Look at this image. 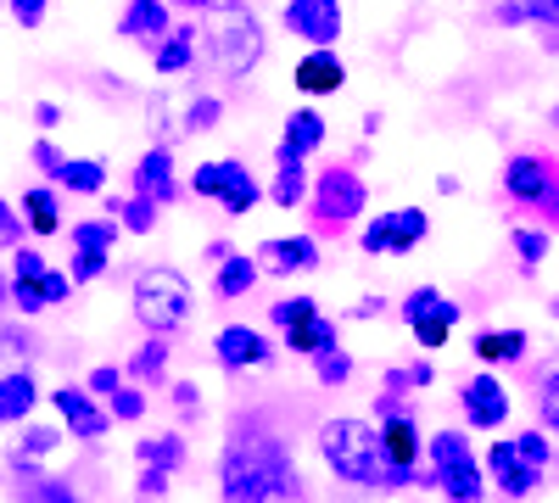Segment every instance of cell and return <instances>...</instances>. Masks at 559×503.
Masks as SVG:
<instances>
[{
  "instance_id": "cell-1",
  "label": "cell",
  "mask_w": 559,
  "mask_h": 503,
  "mask_svg": "<svg viewBox=\"0 0 559 503\" xmlns=\"http://www.w3.org/2000/svg\"><path fill=\"white\" fill-rule=\"evenodd\" d=\"M218 492H224V503H274V498L297 492L292 447L269 420L247 415L229 426L224 453H218Z\"/></svg>"
},
{
  "instance_id": "cell-2",
  "label": "cell",
  "mask_w": 559,
  "mask_h": 503,
  "mask_svg": "<svg viewBox=\"0 0 559 503\" xmlns=\"http://www.w3.org/2000/svg\"><path fill=\"white\" fill-rule=\"evenodd\" d=\"M319 459L336 481L364 487V492H397L392 487V459H386V442L376 420H358V415H336L319 426Z\"/></svg>"
},
{
  "instance_id": "cell-3",
  "label": "cell",
  "mask_w": 559,
  "mask_h": 503,
  "mask_svg": "<svg viewBox=\"0 0 559 503\" xmlns=\"http://www.w3.org/2000/svg\"><path fill=\"white\" fill-rule=\"evenodd\" d=\"M197 51L213 73L247 79L269 51V34H263V23L247 0H218V7L202 12V23H197Z\"/></svg>"
},
{
  "instance_id": "cell-4",
  "label": "cell",
  "mask_w": 559,
  "mask_h": 503,
  "mask_svg": "<svg viewBox=\"0 0 559 503\" xmlns=\"http://www.w3.org/2000/svg\"><path fill=\"white\" fill-rule=\"evenodd\" d=\"M129 308H134V325L146 336H174L191 325V308H197V291L179 268L157 263V268H140L134 274V291H129Z\"/></svg>"
},
{
  "instance_id": "cell-5",
  "label": "cell",
  "mask_w": 559,
  "mask_h": 503,
  "mask_svg": "<svg viewBox=\"0 0 559 503\" xmlns=\"http://www.w3.org/2000/svg\"><path fill=\"white\" fill-rule=\"evenodd\" d=\"M426 487H437L448 503H481L487 498V465H481V453L471 447V436L464 431H431L426 442Z\"/></svg>"
},
{
  "instance_id": "cell-6",
  "label": "cell",
  "mask_w": 559,
  "mask_h": 503,
  "mask_svg": "<svg viewBox=\"0 0 559 503\" xmlns=\"http://www.w3.org/2000/svg\"><path fill=\"white\" fill-rule=\"evenodd\" d=\"M191 191L207 196V202H218L229 218H247L258 202H269V191L258 185V173L241 157H207V163H197Z\"/></svg>"
},
{
  "instance_id": "cell-7",
  "label": "cell",
  "mask_w": 559,
  "mask_h": 503,
  "mask_svg": "<svg viewBox=\"0 0 559 503\" xmlns=\"http://www.w3.org/2000/svg\"><path fill=\"white\" fill-rule=\"evenodd\" d=\"M68 297H73V274L68 268H51V263L39 258V247H17L12 252V308L23 319L57 308Z\"/></svg>"
},
{
  "instance_id": "cell-8",
  "label": "cell",
  "mask_w": 559,
  "mask_h": 503,
  "mask_svg": "<svg viewBox=\"0 0 559 503\" xmlns=\"http://www.w3.org/2000/svg\"><path fill=\"white\" fill-rule=\"evenodd\" d=\"M364 207H369V185H364V173L353 163H331L308 191V213H313V224H324V230H347Z\"/></svg>"
},
{
  "instance_id": "cell-9",
  "label": "cell",
  "mask_w": 559,
  "mask_h": 503,
  "mask_svg": "<svg viewBox=\"0 0 559 503\" xmlns=\"http://www.w3.org/2000/svg\"><path fill=\"white\" fill-rule=\"evenodd\" d=\"M376 420H381V442H386V459H392V487H414L419 481V420L403 403V392L376 397Z\"/></svg>"
},
{
  "instance_id": "cell-10",
  "label": "cell",
  "mask_w": 559,
  "mask_h": 503,
  "mask_svg": "<svg viewBox=\"0 0 559 503\" xmlns=\"http://www.w3.org/2000/svg\"><path fill=\"white\" fill-rule=\"evenodd\" d=\"M269 325L286 336V347L302 352V358H313V352H324V347H336V342H342L336 319L324 313L313 297H280V302L269 308Z\"/></svg>"
},
{
  "instance_id": "cell-11",
  "label": "cell",
  "mask_w": 559,
  "mask_h": 503,
  "mask_svg": "<svg viewBox=\"0 0 559 503\" xmlns=\"http://www.w3.org/2000/svg\"><path fill=\"white\" fill-rule=\"evenodd\" d=\"M431 241V213L426 207H386L358 230V247L369 258H408L414 247Z\"/></svg>"
},
{
  "instance_id": "cell-12",
  "label": "cell",
  "mask_w": 559,
  "mask_h": 503,
  "mask_svg": "<svg viewBox=\"0 0 559 503\" xmlns=\"http://www.w3.org/2000/svg\"><path fill=\"white\" fill-rule=\"evenodd\" d=\"M459 319H464V308H459L448 291H437V286H414V291L403 297V325H408V336L426 347V352H437V347L453 342Z\"/></svg>"
},
{
  "instance_id": "cell-13",
  "label": "cell",
  "mask_w": 559,
  "mask_h": 503,
  "mask_svg": "<svg viewBox=\"0 0 559 503\" xmlns=\"http://www.w3.org/2000/svg\"><path fill=\"white\" fill-rule=\"evenodd\" d=\"M118 236H123V224H118L112 213H107V218H79V224H68V247H73L68 274H73V286H90V280H102V274L112 268Z\"/></svg>"
},
{
  "instance_id": "cell-14",
  "label": "cell",
  "mask_w": 559,
  "mask_h": 503,
  "mask_svg": "<svg viewBox=\"0 0 559 503\" xmlns=\"http://www.w3.org/2000/svg\"><path fill=\"white\" fill-rule=\"evenodd\" d=\"M51 408L62 415V431L68 436H79V442H102L118 420L107 415V403L90 392V386H57L51 392Z\"/></svg>"
},
{
  "instance_id": "cell-15",
  "label": "cell",
  "mask_w": 559,
  "mask_h": 503,
  "mask_svg": "<svg viewBox=\"0 0 559 503\" xmlns=\"http://www.w3.org/2000/svg\"><path fill=\"white\" fill-rule=\"evenodd\" d=\"M168 118V134H207L224 118V101L207 96V89H185V96H163L152 101V123Z\"/></svg>"
},
{
  "instance_id": "cell-16",
  "label": "cell",
  "mask_w": 559,
  "mask_h": 503,
  "mask_svg": "<svg viewBox=\"0 0 559 503\" xmlns=\"http://www.w3.org/2000/svg\"><path fill=\"white\" fill-rule=\"evenodd\" d=\"M459 403H464V420H471L476 431H503V420L515 415V403H509L503 381L487 370V363H481V375H471V381H464Z\"/></svg>"
},
{
  "instance_id": "cell-17",
  "label": "cell",
  "mask_w": 559,
  "mask_h": 503,
  "mask_svg": "<svg viewBox=\"0 0 559 503\" xmlns=\"http://www.w3.org/2000/svg\"><path fill=\"white\" fill-rule=\"evenodd\" d=\"M280 23L302 45H336L342 39V0H286Z\"/></svg>"
},
{
  "instance_id": "cell-18",
  "label": "cell",
  "mask_w": 559,
  "mask_h": 503,
  "mask_svg": "<svg viewBox=\"0 0 559 503\" xmlns=\"http://www.w3.org/2000/svg\"><path fill=\"white\" fill-rule=\"evenodd\" d=\"M481 465H487V481H492V487H498L503 498H532V492H537V481H543V470L521 459L515 436L492 442V447L481 453Z\"/></svg>"
},
{
  "instance_id": "cell-19",
  "label": "cell",
  "mask_w": 559,
  "mask_h": 503,
  "mask_svg": "<svg viewBox=\"0 0 559 503\" xmlns=\"http://www.w3.org/2000/svg\"><path fill=\"white\" fill-rule=\"evenodd\" d=\"M269 358H274V347H269V336L252 331V325H224V331L213 336V363H218V370H229V375L263 370Z\"/></svg>"
},
{
  "instance_id": "cell-20",
  "label": "cell",
  "mask_w": 559,
  "mask_h": 503,
  "mask_svg": "<svg viewBox=\"0 0 559 503\" xmlns=\"http://www.w3.org/2000/svg\"><path fill=\"white\" fill-rule=\"evenodd\" d=\"M292 84H297V96H308V101L336 96V89L347 84V68L336 57V45H308V57L292 68Z\"/></svg>"
},
{
  "instance_id": "cell-21",
  "label": "cell",
  "mask_w": 559,
  "mask_h": 503,
  "mask_svg": "<svg viewBox=\"0 0 559 503\" xmlns=\"http://www.w3.org/2000/svg\"><path fill=\"white\" fill-rule=\"evenodd\" d=\"M554 157H543V152H515L503 163V196L509 202H521V207H537L543 202V191H548V179H554Z\"/></svg>"
},
{
  "instance_id": "cell-22",
  "label": "cell",
  "mask_w": 559,
  "mask_h": 503,
  "mask_svg": "<svg viewBox=\"0 0 559 503\" xmlns=\"http://www.w3.org/2000/svg\"><path fill=\"white\" fill-rule=\"evenodd\" d=\"M129 185H134V196H152L157 207L163 202H174L179 196V163H174V152L157 141L152 152H140V163H134V173H129Z\"/></svg>"
},
{
  "instance_id": "cell-23",
  "label": "cell",
  "mask_w": 559,
  "mask_h": 503,
  "mask_svg": "<svg viewBox=\"0 0 559 503\" xmlns=\"http://www.w3.org/2000/svg\"><path fill=\"white\" fill-rule=\"evenodd\" d=\"M324 118L313 112V107H292V118H286V129H280V146H274V163H308L319 146H324Z\"/></svg>"
},
{
  "instance_id": "cell-24",
  "label": "cell",
  "mask_w": 559,
  "mask_h": 503,
  "mask_svg": "<svg viewBox=\"0 0 559 503\" xmlns=\"http://www.w3.org/2000/svg\"><path fill=\"white\" fill-rule=\"evenodd\" d=\"M202 62V51H197V23H174L157 45H152V68H157V79H185Z\"/></svg>"
},
{
  "instance_id": "cell-25",
  "label": "cell",
  "mask_w": 559,
  "mask_h": 503,
  "mask_svg": "<svg viewBox=\"0 0 559 503\" xmlns=\"http://www.w3.org/2000/svg\"><path fill=\"white\" fill-rule=\"evenodd\" d=\"M258 263L274 268V274H286V280H292V274H313L319 268V241L313 236H269Z\"/></svg>"
},
{
  "instance_id": "cell-26",
  "label": "cell",
  "mask_w": 559,
  "mask_h": 503,
  "mask_svg": "<svg viewBox=\"0 0 559 503\" xmlns=\"http://www.w3.org/2000/svg\"><path fill=\"white\" fill-rule=\"evenodd\" d=\"M168 28H174V7H168V0H129L123 17H118V34L134 39V45H146V51Z\"/></svg>"
},
{
  "instance_id": "cell-27",
  "label": "cell",
  "mask_w": 559,
  "mask_h": 503,
  "mask_svg": "<svg viewBox=\"0 0 559 503\" xmlns=\"http://www.w3.org/2000/svg\"><path fill=\"white\" fill-rule=\"evenodd\" d=\"M39 403V381L28 363H12V370H0V426H23Z\"/></svg>"
},
{
  "instance_id": "cell-28",
  "label": "cell",
  "mask_w": 559,
  "mask_h": 503,
  "mask_svg": "<svg viewBox=\"0 0 559 503\" xmlns=\"http://www.w3.org/2000/svg\"><path fill=\"white\" fill-rule=\"evenodd\" d=\"M23 224L28 236H57L62 230V185H51V179H39V185L23 191Z\"/></svg>"
},
{
  "instance_id": "cell-29",
  "label": "cell",
  "mask_w": 559,
  "mask_h": 503,
  "mask_svg": "<svg viewBox=\"0 0 559 503\" xmlns=\"http://www.w3.org/2000/svg\"><path fill=\"white\" fill-rule=\"evenodd\" d=\"M258 274H263V263H258V258H247V252H229V258H218V274H213V297H224V302L247 297V291L258 286Z\"/></svg>"
},
{
  "instance_id": "cell-30",
  "label": "cell",
  "mask_w": 559,
  "mask_h": 503,
  "mask_svg": "<svg viewBox=\"0 0 559 503\" xmlns=\"http://www.w3.org/2000/svg\"><path fill=\"white\" fill-rule=\"evenodd\" d=\"M51 185H62L68 196H102V191H107V163H96V157H68Z\"/></svg>"
},
{
  "instance_id": "cell-31",
  "label": "cell",
  "mask_w": 559,
  "mask_h": 503,
  "mask_svg": "<svg viewBox=\"0 0 559 503\" xmlns=\"http://www.w3.org/2000/svg\"><path fill=\"white\" fill-rule=\"evenodd\" d=\"M263 191H269V202H274V207H286V213H292V207H308L313 179H308V168H302V163H280V168H274V179H269Z\"/></svg>"
},
{
  "instance_id": "cell-32",
  "label": "cell",
  "mask_w": 559,
  "mask_h": 503,
  "mask_svg": "<svg viewBox=\"0 0 559 503\" xmlns=\"http://www.w3.org/2000/svg\"><path fill=\"white\" fill-rule=\"evenodd\" d=\"M471 352L487 363V370H498V363H521L526 358V331H481L471 342Z\"/></svg>"
},
{
  "instance_id": "cell-33",
  "label": "cell",
  "mask_w": 559,
  "mask_h": 503,
  "mask_svg": "<svg viewBox=\"0 0 559 503\" xmlns=\"http://www.w3.org/2000/svg\"><path fill=\"white\" fill-rule=\"evenodd\" d=\"M163 370H168V336H146V342L134 347V358L123 363V375L129 381H146V386H157Z\"/></svg>"
},
{
  "instance_id": "cell-34",
  "label": "cell",
  "mask_w": 559,
  "mask_h": 503,
  "mask_svg": "<svg viewBox=\"0 0 559 503\" xmlns=\"http://www.w3.org/2000/svg\"><path fill=\"white\" fill-rule=\"evenodd\" d=\"M107 213L123 224L129 236H152L157 230V202L152 196H107Z\"/></svg>"
},
{
  "instance_id": "cell-35",
  "label": "cell",
  "mask_w": 559,
  "mask_h": 503,
  "mask_svg": "<svg viewBox=\"0 0 559 503\" xmlns=\"http://www.w3.org/2000/svg\"><path fill=\"white\" fill-rule=\"evenodd\" d=\"M509 247H515V263H521L526 274H537L554 241H548V230H543V224H515V230H509Z\"/></svg>"
},
{
  "instance_id": "cell-36",
  "label": "cell",
  "mask_w": 559,
  "mask_h": 503,
  "mask_svg": "<svg viewBox=\"0 0 559 503\" xmlns=\"http://www.w3.org/2000/svg\"><path fill=\"white\" fill-rule=\"evenodd\" d=\"M134 459H140V465H157V470L174 476V470L185 465V436H179V431H163V436H152V442H140Z\"/></svg>"
},
{
  "instance_id": "cell-37",
  "label": "cell",
  "mask_w": 559,
  "mask_h": 503,
  "mask_svg": "<svg viewBox=\"0 0 559 503\" xmlns=\"http://www.w3.org/2000/svg\"><path fill=\"white\" fill-rule=\"evenodd\" d=\"M57 442H62V426H28V431H23V442H17V453H12L17 476H23V470H34V459H45V453H57Z\"/></svg>"
},
{
  "instance_id": "cell-38",
  "label": "cell",
  "mask_w": 559,
  "mask_h": 503,
  "mask_svg": "<svg viewBox=\"0 0 559 503\" xmlns=\"http://www.w3.org/2000/svg\"><path fill=\"white\" fill-rule=\"evenodd\" d=\"M308 363H313V381H319V386H347V381H353V352H347L342 342L324 347V352H313Z\"/></svg>"
},
{
  "instance_id": "cell-39",
  "label": "cell",
  "mask_w": 559,
  "mask_h": 503,
  "mask_svg": "<svg viewBox=\"0 0 559 503\" xmlns=\"http://www.w3.org/2000/svg\"><path fill=\"white\" fill-rule=\"evenodd\" d=\"M23 503H84L62 476H34V470H23Z\"/></svg>"
},
{
  "instance_id": "cell-40",
  "label": "cell",
  "mask_w": 559,
  "mask_h": 503,
  "mask_svg": "<svg viewBox=\"0 0 559 503\" xmlns=\"http://www.w3.org/2000/svg\"><path fill=\"white\" fill-rule=\"evenodd\" d=\"M431 381H437V370H431L426 358H419V363H392L381 392H419V386H431Z\"/></svg>"
},
{
  "instance_id": "cell-41",
  "label": "cell",
  "mask_w": 559,
  "mask_h": 503,
  "mask_svg": "<svg viewBox=\"0 0 559 503\" xmlns=\"http://www.w3.org/2000/svg\"><path fill=\"white\" fill-rule=\"evenodd\" d=\"M537 420H543L548 436H559V363L537 381Z\"/></svg>"
},
{
  "instance_id": "cell-42",
  "label": "cell",
  "mask_w": 559,
  "mask_h": 503,
  "mask_svg": "<svg viewBox=\"0 0 559 503\" xmlns=\"http://www.w3.org/2000/svg\"><path fill=\"white\" fill-rule=\"evenodd\" d=\"M492 23H498V28H526V23H543V0H498V7H492Z\"/></svg>"
},
{
  "instance_id": "cell-43",
  "label": "cell",
  "mask_w": 559,
  "mask_h": 503,
  "mask_svg": "<svg viewBox=\"0 0 559 503\" xmlns=\"http://www.w3.org/2000/svg\"><path fill=\"white\" fill-rule=\"evenodd\" d=\"M515 447H521V459L526 465H537V470H548L554 465V442H548V431L537 426V431H515Z\"/></svg>"
},
{
  "instance_id": "cell-44",
  "label": "cell",
  "mask_w": 559,
  "mask_h": 503,
  "mask_svg": "<svg viewBox=\"0 0 559 503\" xmlns=\"http://www.w3.org/2000/svg\"><path fill=\"white\" fill-rule=\"evenodd\" d=\"M107 415H112V420H140V415H146V392L123 381V386L107 397Z\"/></svg>"
},
{
  "instance_id": "cell-45",
  "label": "cell",
  "mask_w": 559,
  "mask_h": 503,
  "mask_svg": "<svg viewBox=\"0 0 559 503\" xmlns=\"http://www.w3.org/2000/svg\"><path fill=\"white\" fill-rule=\"evenodd\" d=\"M28 157H34V168H39L45 179H57V173H62V163H68V152H62L57 141H45V134L34 141V152H28Z\"/></svg>"
},
{
  "instance_id": "cell-46",
  "label": "cell",
  "mask_w": 559,
  "mask_h": 503,
  "mask_svg": "<svg viewBox=\"0 0 559 503\" xmlns=\"http://www.w3.org/2000/svg\"><path fill=\"white\" fill-rule=\"evenodd\" d=\"M23 230H28L23 213H17L7 196H0V247H23Z\"/></svg>"
},
{
  "instance_id": "cell-47",
  "label": "cell",
  "mask_w": 559,
  "mask_h": 503,
  "mask_svg": "<svg viewBox=\"0 0 559 503\" xmlns=\"http://www.w3.org/2000/svg\"><path fill=\"white\" fill-rule=\"evenodd\" d=\"M84 386H90V392H96V397L107 403V397H112V392L123 386V370H112V363H96V370H90V381H84Z\"/></svg>"
},
{
  "instance_id": "cell-48",
  "label": "cell",
  "mask_w": 559,
  "mask_h": 503,
  "mask_svg": "<svg viewBox=\"0 0 559 503\" xmlns=\"http://www.w3.org/2000/svg\"><path fill=\"white\" fill-rule=\"evenodd\" d=\"M537 213H543V224H548V230H559V168H554V179H548V191H543Z\"/></svg>"
},
{
  "instance_id": "cell-49",
  "label": "cell",
  "mask_w": 559,
  "mask_h": 503,
  "mask_svg": "<svg viewBox=\"0 0 559 503\" xmlns=\"http://www.w3.org/2000/svg\"><path fill=\"white\" fill-rule=\"evenodd\" d=\"M45 7H51V0H12V17H17L23 28H39V23H45Z\"/></svg>"
},
{
  "instance_id": "cell-50",
  "label": "cell",
  "mask_w": 559,
  "mask_h": 503,
  "mask_svg": "<svg viewBox=\"0 0 559 503\" xmlns=\"http://www.w3.org/2000/svg\"><path fill=\"white\" fill-rule=\"evenodd\" d=\"M168 481H174V476H168V470H157V465L140 470V492H146V498H163V492H168Z\"/></svg>"
},
{
  "instance_id": "cell-51",
  "label": "cell",
  "mask_w": 559,
  "mask_h": 503,
  "mask_svg": "<svg viewBox=\"0 0 559 503\" xmlns=\"http://www.w3.org/2000/svg\"><path fill=\"white\" fill-rule=\"evenodd\" d=\"M376 313H386V297H358L347 308V319H376Z\"/></svg>"
},
{
  "instance_id": "cell-52",
  "label": "cell",
  "mask_w": 559,
  "mask_h": 503,
  "mask_svg": "<svg viewBox=\"0 0 559 503\" xmlns=\"http://www.w3.org/2000/svg\"><path fill=\"white\" fill-rule=\"evenodd\" d=\"M174 403H179V415H191V408L202 403V392H197L191 381H179V386H174Z\"/></svg>"
},
{
  "instance_id": "cell-53",
  "label": "cell",
  "mask_w": 559,
  "mask_h": 503,
  "mask_svg": "<svg viewBox=\"0 0 559 503\" xmlns=\"http://www.w3.org/2000/svg\"><path fill=\"white\" fill-rule=\"evenodd\" d=\"M34 123H39V129H57V123H62V107H57V101H39V107H34Z\"/></svg>"
},
{
  "instance_id": "cell-54",
  "label": "cell",
  "mask_w": 559,
  "mask_h": 503,
  "mask_svg": "<svg viewBox=\"0 0 559 503\" xmlns=\"http://www.w3.org/2000/svg\"><path fill=\"white\" fill-rule=\"evenodd\" d=\"M7 308H12V268L0 263V313H7Z\"/></svg>"
},
{
  "instance_id": "cell-55",
  "label": "cell",
  "mask_w": 559,
  "mask_h": 503,
  "mask_svg": "<svg viewBox=\"0 0 559 503\" xmlns=\"http://www.w3.org/2000/svg\"><path fill=\"white\" fill-rule=\"evenodd\" d=\"M168 7H179V12H213L218 0H168Z\"/></svg>"
},
{
  "instance_id": "cell-56",
  "label": "cell",
  "mask_w": 559,
  "mask_h": 503,
  "mask_svg": "<svg viewBox=\"0 0 559 503\" xmlns=\"http://www.w3.org/2000/svg\"><path fill=\"white\" fill-rule=\"evenodd\" d=\"M543 28H559V0H543Z\"/></svg>"
},
{
  "instance_id": "cell-57",
  "label": "cell",
  "mask_w": 559,
  "mask_h": 503,
  "mask_svg": "<svg viewBox=\"0 0 559 503\" xmlns=\"http://www.w3.org/2000/svg\"><path fill=\"white\" fill-rule=\"evenodd\" d=\"M548 118H554V129H559V107H554V112H548Z\"/></svg>"
},
{
  "instance_id": "cell-58",
  "label": "cell",
  "mask_w": 559,
  "mask_h": 503,
  "mask_svg": "<svg viewBox=\"0 0 559 503\" xmlns=\"http://www.w3.org/2000/svg\"><path fill=\"white\" fill-rule=\"evenodd\" d=\"M554 319H559V297H554Z\"/></svg>"
}]
</instances>
